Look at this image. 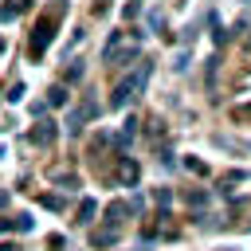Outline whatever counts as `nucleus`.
Wrapping results in <instances>:
<instances>
[{"label": "nucleus", "mask_w": 251, "mask_h": 251, "mask_svg": "<svg viewBox=\"0 0 251 251\" xmlns=\"http://www.w3.org/2000/svg\"><path fill=\"white\" fill-rule=\"evenodd\" d=\"M137 59H141V31H133V35L110 31V39H106V47H102V63H110V67H129V63H137Z\"/></svg>", "instance_id": "nucleus-1"}, {"label": "nucleus", "mask_w": 251, "mask_h": 251, "mask_svg": "<svg viewBox=\"0 0 251 251\" xmlns=\"http://www.w3.org/2000/svg\"><path fill=\"white\" fill-rule=\"evenodd\" d=\"M63 8H67V0H55V4L35 20V27H31V35H27V55H31V59H43V51L51 47V39H55V24H59Z\"/></svg>", "instance_id": "nucleus-2"}, {"label": "nucleus", "mask_w": 251, "mask_h": 251, "mask_svg": "<svg viewBox=\"0 0 251 251\" xmlns=\"http://www.w3.org/2000/svg\"><path fill=\"white\" fill-rule=\"evenodd\" d=\"M149 75H153V63H149V59H137V67H133L126 78H118V86H114V94H110V106H114V110L129 106V102H133V98L145 90Z\"/></svg>", "instance_id": "nucleus-3"}, {"label": "nucleus", "mask_w": 251, "mask_h": 251, "mask_svg": "<svg viewBox=\"0 0 251 251\" xmlns=\"http://www.w3.org/2000/svg\"><path fill=\"white\" fill-rule=\"evenodd\" d=\"M27 141H31L35 149H51V145L59 141V122H51V118H35V126L27 129Z\"/></svg>", "instance_id": "nucleus-4"}, {"label": "nucleus", "mask_w": 251, "mask_h": 251, "mask_svg": "<svg viewBox=\"0 0 251 251\" xmlns=\"http://www.w3.org/2000/svg\"><path fill=\"white\" fill-rule=\"evenodd\" d=\"M90 118H98V102H94V98H82V102L67 114V133H71V137L82 133V126H86Z\"/></svg>", "instance_id": "nucleus-5"}, {"label": "nucleus", "mask_w": 251, "mask_h": 251, "mask_svg": "<svg viewBox=\"0 0 251 251\" xmlns=\"http://www.w3.org/2000/svg\"><path fill=\"white\" fill-rule=\"evenodd\" d=\"M137 180H141V165H137L133 157H118V184L133 188Z\"/></svg>", "instance_id": "nucleus-6"}, {"label": "nucleus", "mask_w": 251, "mask_h": 251, "mask_svg": "<svg viewBox=\"0 0 251 251\" xmlns=\"http://www.w3.org/2000/svg\"><path fill=\"white\" fill-rule=\"evenodd\" d=\"M114 243H118V227L106 224V227H94V231H90V247L102 251V247H114Z\"/></svg>", "instance_id": "nucleus-7"}, {"label": "nucleus", "mask_w": 251, "mask_h": 251, "mask_svg": "<svg viewBox=\"0 0 251 251\" xmlns=\"http://www.w3.org/2000/svg\"><path fill=\"white\" fill-rule=\"evenodd\" d=\"M126 216H129V204H126V200H110V204H106V224H110V227H122Z\"/></svg>", "instance_id": "nucleus-8"}, {"label": "nucleus", "mask_w": 251, "mask_h": 251, "mask_svg": "<svg viewBox=\"0 0 251 251\" xmlns=\"http://www.w3.org/2000/svg\"><path fill=\"white\" fill-rule=\"evenodd\" d=\"M27 12V4H20V0H4L0 4V24H12V20H20Z\"/></svg>", "instance_id": "nucleus-9"}, {"label": "nucleus", "mask_w": 251, "mask_h": 251, "mask_svg": "<svg viewBox=\"0 0 251 251\" xmlns=\"http://www.w3.org/2000/svg\"><path fill=\"white\" fill-rule=\"evenodd\" d=\"M75 216H78V224H90V220L98 216V200L82 196V200H78V212H75Z\"/></svg>", "instance_id": "nucleus-10"}, {"label": "nucleus", "mask_w": 251, "mask_h": 251, "mask_svg": "<svg viewBox=\"0 0 251 251\" xmlns=\"http://www.w3.org/2000/svg\"><path fill=\"white\" fill-rule=\"evenodd\" d=\"M47 106H67V86H63V82H55V86L47 90Z\"/></svg>", "instance_id": "nucleus-11"}, {"label": "nucleus", "mask_w": 251, "mask_h": 251, "mask_svg": "<svg viewBox=\"0 0 251 251\" xmlns=\"http://www.w3.org/2000/svg\"><path fill=\"white\" fill-rule=\"evenodd\" d=\"M24 94H27V90H24V82H12V86H8V94H4V98H8V102H12V106H16V102H24Z\"/></svg>", "instance_id": "nucleus-12"}, {"label": "nucleus", "mask_w": 251, "mask_h": 251, "mask_svg": "<svg viewBox=\"0 0 251 251\" xmlns=\"http://www.w3.org/2000/svg\"><path fill=\"white\" fill-rule=\"evenodd\" d=\"M39 204H43V208H51V212H59V208H63V196H55V192H43V196H39Z\"/></svg>", "instance_id": "nucleus-13"}, {"label": "nucleus", "mask_w": 251, "mask_h": 251, "mask_svg": "<svg viewBox=\"0 0 251 251\" xmlns=\"http://www.w3.org/2000/svg\"><path fill=\"white\" fill-rule=\"evenodd\" d=\"M12 224H16V231H31V227H35V220H31L27 212H20V216H12Z\"/></svg>", "instance_id": "nucleus-14"}, {"label": "nucleus", "mask_w": 251, "mask_h": 251, "mask_svg": "<svg viewBox=\"0 0 251 251\" xmlns=\"http://www.w3.org/2000/svg\"><path fill=\"white\" fill-rule=\"evenodd\" d=\"M153 200H157V208L165 212V208L173 204V192H169V188H157V192H153Z\"/></svg>", "instance_id": "nucleus-15"}, {"label": "nucleus", "mask_w": 251, "mask_h": 251, "mask_svg": "<svg viewBox=\"0 0 251 251\" xmlns=\"http://www.w3.org/2000/svg\"><path fill=\"white\" fill-rule=\"evenodd\" d=\"M184 169H192V173H200V176L208 173V165H204V161H196V157H184Z\"/></svg>", "instance_id": "nucleus-16"}, {"label": "nucleus", "mask_w": 251, "mask_h": 251, "mask_svg": "<svg viewBox=\"0 0 251 251\" xmlns=\"http://www.w3.org/2000/svg\"><path fill=\"white\" fill-rule=\"evenodd\" d=\"M59 184H63V192H67V188H78V176L67 173V176H59Z\"/></svg>", "instance_id": "nucleus-17"}, {"label": "nucleus", "mask_w": 251, "mask_h": 251, "mask_svg": "<svg viewBox=\"0 0 251 251\" xmlns=\"http://www.w3.org/2000/svg\"><path fill=\"white\" fill-rule=\"evenodd\" d=\"M78 78H82V63H75V67L67 71V82H78Z\"/></svg>", "instance_id": "nucleus-18"}, {"label": "nucleus", "mask_w": 251, "mask_h": 251, "mask_svg": "<svg viewBox=\"0 0 251 251\" xmlns=\"http://www.w3.org/2000/svg\"><path fill=\"white\" fill-rule=\"evenodd\" d=\"M8 231H16V224H12V216H0V235H8Z\"/></svg>", "instance_id": "nucleus-19"}, {"label": "nucleus", "mask_w": 251, "mask_h": 251, "mask_svg": "<svg viewBox=\"0 0 251 251\" xmlns=\"http://www.w3.org/2000/svg\"><path fill=\"white\" fill-rule=\"evenodd\" d=\"M122 16H126V20H133V16H137V0H129V4L122 8Z\"/></svg>", "instance_id": "nucleus-20"}, {"label": "nucleus", "mask_w": 251, "mask_h": 251, "mask_svg": "<svg viewBox=\"0 0 251 251\" xmlns=\"http://www.w3.org/2000/svg\"><path fill=\"white\" fill-rule=\"evenodd\" d=\"M0 251H20V247H16V243H8V239H4V243H0Z\"/></svg>", "instance_id": "nucleus-21"}, {"label": "nucleus", "mask_w": 251, "mask_h": 251, "mask_svg": "<svg viewBox=\"0 0 251 251\" xmlns=\"http://www.w3.org/2000/svg\"><path fill=\"white\" fill-rule=\"evenodd\" d=\"M4 47H8V43H4V35H0V55H4Z\"/></svg>", "instance_id": "nucleus-22"}]
</instances>
